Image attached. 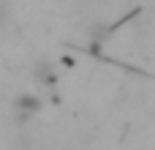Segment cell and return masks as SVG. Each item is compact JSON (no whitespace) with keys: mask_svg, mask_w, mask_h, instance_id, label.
Here are the masks:
<instances>
[{"mask_svg":"<svg viewBox=\"0 0 155 150\" xmlns=\"http://www.w3.org/2000/svg\"><path fill=\"white\" fill-rule=\"evenodd\" d=\"M16 112H22V115H35V112H41V98L33 96V93L19 96V98H16Z\"/></svg>","mask_w":155,"mask_h":150,"instance_id":"6da1fadb","label":"cell"}]
</instances>
